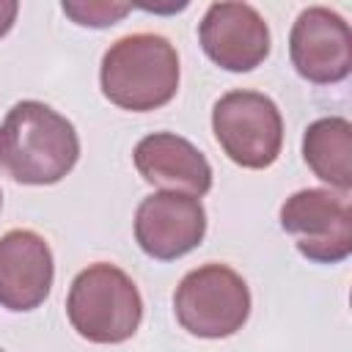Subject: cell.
<instances>
[{"instance_id":"4","label":"cell","mask_w":352,"mask_h":352,"mask_svg":"<svg viewBox=\"0 0 352 352\" xmlns=\"http://www.w3.org/2000/svg\"><path fill=\"white\" fill-rule=\"evenodd\" d=\"M179 324L198 338H228L250 316V289L245 278L226 264L190 270L173 294Z\"/></svg>"},{"instance_id":"15","label":"cell","mask_w":352,"mask_h":352,"mask_svg":"<svg viewBox=\"0 0 352 352\" xmlns=\"http://www.w3.org/2000/svg\"><path fill=\"white\" fill-rule=\"evenodd\" d=\"M0 206H3V195H0Z\"/></svg>"},{"instance_id":"6","label":"cell","mask_w":352,"mask_h":352,"mask_svg":"<svg viewBox=\"0 0 352 352\" xmlns=\"http://www.w3.org/2000/svg\"><path fill=\"white\" fill-rule=\"evenodd\" d=\"M280 228L294 236L297 250L314 264H338L352 253L346 195L322 187L297 190L280 206Z\"/></svg>"},{"instance_id":"10","label":"cell","mask_w":352,"mask_h":352,"mask_svg":"<svg viewBox=\"0 0 352 352\" xmlns=\"http://www.w3.org/2000/svg\"><path fill=\"white\" fill-rule=\"evenodd\" d=\"M55 278L52 250L30 228H14L0 236V305L22 314L38 308Z\"/></svg>"},{"instance_id":"8","label":"cell","mask_w":352,"mask_h":352,"mask_svg":"<svg viewBox=\"0 0 352 352\" xmlns=\"http://www.w3.org/2000/svg\"><path fill=\"white\" fill-rule=\"evenodd\" d=\"M206 212L198 198L184 192H151L135 212V242L157 261L187 256L204 242Z\"/></svg>"},{"instance_id":"12","label":"cell","mask_w":352,"mask_h":352,"mask_svg":"<svg viewBox=\"0 0 352 352\" xmlns=\"http://www.w3.org/2000/svg\"><path fill=\"white\" fill-rule=\"evenodd\" d=\"M302 160L316 179L346 195L352 190V124L344 116L311 121L302 135Z\"/></svg>"},{"instance_id":"9","label":"cell","mask_w":352,"mask_h":352,"mask_svg":"<svg viewBox=\"0 0 352 352\" xmlns=\"http://www.w3.org/2000/svg\"><path fill=\"white\" fill-rule=\"evenodd\" d=\"M201 50L226 72H250L270 55V28L248 3H212L198 25Z\"/></svg>"},{"instance_id":"2","label":"cell","mask_w":352,"mask_h":352,"mask_svg":"<svg viewBox=\"0 0 352 352\" xmlns=\"http://www.w3.org/2000/svg\"><path fill=\"white\" fill-rule=\"evenodd\" d=\"M99 82L102 94L121 110H157L179 91L176 47L160 33L121 36L102 58Z\"/></svg>"},{"instance_id":"3","label":"cell","mask_w":352,"mask_h":352,"mask_svg":"<svg viewBox=\"0 0 352 352\" xmlns=\"http://www.w3.org/2000/svg\"><path fill=\"white\" fill-rule=\"evenodd\" d=\"M72 327L91 344H121L135 336L143 319V300L135 280L116 264L96 261L77 272L66 297Z\"/></svg>"},{"instance_id":"1","label":"cell","mask_w":352,"mask_h":352,"mask_svg":"<svg viewBox=\"0 0 352 352\" xmlns=\"http://www.w3.org/2000/svg\"><path fill=\"white\" fill-rule=\"evenodd\" d=\"M80 157V138L66 116L44 102H16L0 124V173L19 184H55Z\"/></svg>"},{"instance_id":"13","label":"cell","mask_w":352,"mask_h":352,"mask_svg":"<svg viewBox=\"0 0 352 352\" xmlns=\"http://www.w3.org/2000/svg\"><path fill=\"white\" fill-rule=\"evenodd\" d=\"M132 11L129 3H104V0H66L63 14L82 28H110Z\"/></svg>"},{"instance_id":"5","label":"cell","mask_w":352,"mask_h":352,"mask_svg":"<svg viewBox=\"0 0 352 352\" xmlns=\"http://www.w3.org/2000/svg\"><path fill=\"white\" fill-rule=\"evenodd\" d=\"M212 132L226 157L242 168H270L283 146L278 104L258 91H228L212 107Z\"/></svg>"},{"instance_id":"16","label":"cell","mask_w":352,"mask_h":352,"mask_svg":"<svg viewBox=\"0 0 352 352\" xmlns=\"http://www.w3.org/2000/svg\"><path fill=\"white\" fill-rule=\"evenodd\" d=\"M0 352H3V349H0Z\"/></svg>"},{"instance_id":"11","label":"cell","mask_w":352,"mask_h":352,"mask_svg":"<svg viewBox=\"0 0 352 352\" xmlns=\"http://www.w3.org/2000/svg\"><path fill=\"white\" fill-rule=\"evenodd\" d=\"M132 160L143 182L162 187L165 192H184L201 198L212 190L209 160L176 132H151L140 138Z\"/></svg>"},{"instance_id":"7","label":"cell","mask_w":352,"mask_h":352,"mask_svg":"<svg viewBox=\"0 0 352 352\" xmlns=\"http://www.w3.org/2000/svg\"><path fill=\"white\" fill-rule=\"evenodd\" d=\"M289 58L294 72L316 85L341 82L352 72V33L341 14L308 6L292 25Z\"/></svg>"},{"instance_id":"14","label":"cell","mask_w":352,"mask_h":352,"mask_svg":"<svg viewBox=\"0 0 352 352\" xmlns=\"http://www.w3.org/2000/svg\"><path fill=\"white\" fill-rule=\"evenodd\" d=\"M19 14V3L16 0H0V38L14 28Z\"/></svg>"}]
</instances>
